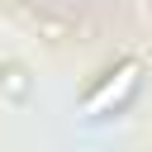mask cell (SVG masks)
<instances>
[{"instance_id":"1","label":"cell","mask_w":152,"mask_h":152,"mask_svg":"<svg viewBox=\"0 0 152 152\" xmlns=\"http://www.w3.org/2000/svg\"><path fill=\"white\" fill-rule=\"evenodd\" d=\"M133 86H138V62H124V66H119V71H109V81L86 100V114H104V109H109V104H119Z\"/></svg>"}]
</instances>
